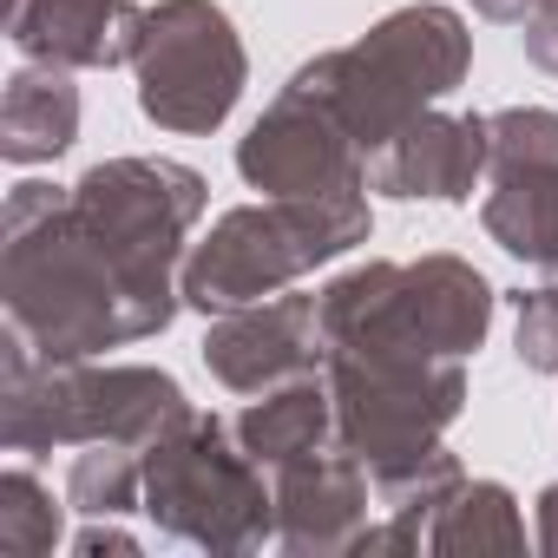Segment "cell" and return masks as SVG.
Instances as JSON below:
<instances>
[{"label": "cell", "instance_id": "cell-20", "mask_svg": "<svg viewBox=\"0 0 558 558\" xmlns=\"http://www.w3.org/2000/svg\"><path fill=\"white\" fill-rule=\"evenodd\" d=\"M60 545V506L53 493L14 466V473H0V551H14V558H40Z\"/></svg>", "mask_w": 558, "mask_h": 558}, {"label": "cell", "instance_id": "cell-8", "mask_svg": "<svg viewBox=\"0 0 558 558\" xmlns=\"http://www.w3.org/2000/svg\"><path fill=\"white\" fill-rule=\"evenodd\" d=\"M138 106L165 132H217L243 93V40L217 0H158L138 34Z\"/></svg>", "mask_w": 558, "mask_h": 558}, {"label": "cell", "instance_id": "cell-3", "mask_svg": "<svg viewBox=\"0 0 558 558\" xmlns=\"http://www.w3.org/2000/svg\"><path fill=\"white\" fill-rule=\"evenodd\" d=\"M362 191L368 184L323 191V197H269V204L230 210L184 263V303L204 316L269 303L296 276H310L316 263L368 243V197Z\"/></svg>", "mask_w": 558, "mask_h": 558}, {"label": "cell", "instance_id": "cell-19", "mask_svg": "<svg viewBox=\"0 0 558 558\" xmlns=\"http://www.w3.org/2000/svg\"><path fill=\"white\" fill-rule=\"evenodd\" d=\"M66 499H73L80 512H93V519H112V512H132V506H145V453H138V447L93 440V447L73 460Z\"/></svg>", "mask_w": 558, "mask_h": 558}, {"label": "cell", "instance_id": "cell-10", "mask_svg": "<svg viewBox=\"0 0 558 558\" xmlns=\"http://www.w3.org/2000/svg\"><path fill=\"white\" fill-rule=\"evenodd\" d=\"M236 171L269 197H323V191L368 184L362 145L349 138L336 106L323 93H310L303 80H290L276 93V106L250 125V138L236 145Z\"/></svg>", "mask_w": 558, "mask_h": 558}, {"label": "cell", "instance_id": "cell-11", "mask_svg": "<svg viewBox=\"0 0 558 558\" xmlns=\"http://www.w3.org/2000/svg\"><path fill=\"white\" fill-rule=\"evenodd\" d=\"M323 362H329L323 296H303V290L223 310L204 336V368L236 395H269L296 375H316Z\"/></svg>", "mask_w": 558, "mask_h": 558}, {"label": "cell", "instance_id": "cell-24", "mask_svg": "<svg viewBox=\"0 0 558 558\" xmlns=\"http://www.w3.org/2000/svg\"><path fill=\"white\" fill-rule=\"evenodd\" d=\"M538 545H545V551H558V486H545V493H538Z\"/></svg>", "mask_w": 558, "mask_h": 558}, {"label": "cell", "instance_id": "cell-23", "mask_svg": "<svg viewBox=\"0 0 558 558\" xmlns=\"http://www.w3.org/2000/svg\"><path fill=\"white\" fill-rule=\"evenodd\" d=\"M525 53L545 73H558V0H532L525 8Z\"/></svg>", "mask_w": 558, "mask_h": 558}, {"label": "cell", "instance_id": "cell-17", "mask_svg": "<svg viewBox=\"0 0 558 558\" xmlns=\"http://www.w3.org/2000/svg\"><path fill=\"white\" fill-rule=\"evenodd\" d=\"M480 217H486V230L499 236V250H512L519 263H538L551 283H558V171H512V178H493Z\"/></svg>", "mask_w": 558, "mask_h": 558}, {"label": "cell", "instance_id": "cell-2", "mask_svg": "<svg viewBox=\"0 0 558 558\" xmlns=\"http://www.w3.org/2000/svg\"><path fill=\"white\" fill-rule=\"evenodd\" d=\"M184 414L191 401L165 368L47 362L27 349V336L8 329V349H0V440H8V453L93 447V440L145 453Z\"/></svg>", "mask_w": 558, "mask_h": 558}, {"label": "cell", "instance_id": "cell-14", "mask_svg": "<svg viewBox=\"0 0 558 558\" xmlns=\"http://www.w3.org/2000/svg\"><path fill=\"white\" fill-rule=\"evenodd\" d=\"M145 14L132 0H8V40L40 66H125Z\"/></svg>", "mask_w": 558, "mask_h": 558}, {"label": "cell", "instance_id": "cell-12", "mask_svg": "<svg viewBox=\"0 0 558 558\" xmlns=\"http://www.w3.org/2000/svg\"><path fill=\"white\" fill-rule=\"evenodd\" d=\"M368 466L349 447H316L276 466V538L290 551H362L368 545Z\"/></svg>", "mask_w": 558, "mask_h": 558}, {"label": "cell", "instance_id": "cell-22", "mask_svg": "<svg viewBox=\"0 0 558 558\" xmlns=\"http://www.w3.org/2000/svg\"><path fill=\"white\" fill-rule=\"evenodd\" d=\"M519 362L538 375H558V283L519 303Z\"/></svg>", "mask_w": 558, "mask_h": 558}, {"label": "cell", "instance_id": "cell-4", "mask_svg": "<svg viewBox=\"0 0 558 558\" xmlns=\"http://www.w3.org/2000/svg\"><path fill=\"white\" fill-rule=\"evenodd\" d=\"M466 60H473V40L453 8H401L355 47L303 66L296 80L336 106V119L349 125L368 165V151H381L401 125H414L434 99H447L466 80Z\"/></svg>", "mask_w": 558, "mask_h": 558}, {"label": "cell", "instance_id": "cell-13", "mask_svg": "<svg viewBox=\"0 0 558 558\" xmlns=\"http://www.w3.org/2000/svg\"><path fill=\"white\" fill-rule=\"evenodd\" d=\"M486 165H493L486 119H447V112L427 106L381 151H368L362 178H368V191H388V197H440V204H460V197H473V184L486 178Z\"/></svg>", "mask_w": 558, "mask_h": 558}, {"label": "cell", "instance_id": "cell-15", "mask_svg": "<svg viewBox=\"0 0 558 558\" xmlns=\"http://www.w3.org/2000/svg\"><path fill=\"white\" fill-rule=\"evenodd\" d=\"M73 138H80V86L66 80V66L27 60L8 80V99H0V151H8V165H47Z\"/></svg>", "mask_w": 558, "mask_h": 558}, {"label": "cell", "instance_id": "cell-21", "mask_svg": "<svg viewBox=\"0 0 558 558\" xmlns=\"http://www.w3.org/2000/svg\"><path fill=\"white\" fill-rule=\"evenodd\" d=\"M493 132V178H512V171H558V112L545 106H512V112H493L486 119Z\"/></svg>", "mask_w": 558, "mask_h": 558}, {"label": "cell", "instance_id": "cell-16", "mask_svg": "<svg viewBox=\"0 0 558 558\" xmlns=\"http://www.w3.org/2000/svg\"><path fill=\"white\" fill-rule=\"evenodd\" d=\"M329 427H336V395H329V381H316V375H296V381H283V388H269L256 408L236 414V440H243L263 466H283V460L316 453V447L329 440Z\"/></svg>", "mask_w": 558, "mask_h": 558}, {"label": "cell", "instance_id": "cell-1", "mask_svg": "<svg viewBox=\"0 0 558 558\" xmlns=\"http://www.w3.org/2000/svg\"><path fill=\"white\" fill-rule=\"evenodd\" d=\"M0 296H8V329L27 336L47 362H86L99 349H125L158 336L178 316L184 290L145 283L132 263L99 243L73 191L53 184H14L8 191V230H0Z\"/></svg>", "mask_w": 558, "mask_h": 558}, {"label": "cell", "instance_id": "cell-25", "mask_svg": "<svg viewBox=\"0 0 558 558\" xmlns=\"http://www.w3.org/2000/svg\"><path fill=\"white\" fill-rule=\"evenodd\" d=\"M473 8H480L486 21H525V8H532V0H473Z\"/></svg>", "mask_w": 558, "mask_h": 558}, {"label": "cell", "instance_id": "cell-9", "mask_svg": "<svg viewBox=\"0 0 558 558\" xmlns=\"http://www.w3.org/2000/svg\"><path fill=\"white\" fill-rule=\"evenodd\" d=\"M73 210L99 243H112L119 263L171 290L184 236L204 217V178L178 158H112L73 184Z\"/></svg>", "mask_w": 558, "mask_h": 558}, {"label": "cell", "instance_id": "cell-18", "mask_svg": "<svg viewBox=\"0 0 558 558\" xmlns=\"http://www.w3.org/2000/svg\"><path fill=\"white\" fill-rule=\"evenodd\" d=\"M519 545H525V525L512 512V493L493 480H473V486L460 480L427 525V551H519Z\"/></svg>", "mask_w": 558, "mask_h": 558}, {"label": "cell", "instance_id": "cell-5", "mask_svg": "<svg viewBox=\"0 0 558 558\" xmlns=\"http://www.w3.org/2000/svg\"><path fill=\"white\" fill-rule=\"evenodd\" d=\"M329 395L342 447L375 473H401L440 447V427L466 401V375L453 355L401 349V342H329Z\"/></svg>", "mask_w": 558, "mask_h": 558}, {"label": "cell", "instance_id": "cell-6", "mask_svg": "<svg viewBox=\"0 0 558 558\" xmlns=\"http://www.w3.org/2000/svg\"><path fill=\"white\" fill-rule=\"evenodd\" d=\"M493 323L486 276L460 256L421 263H362L323 290V336L329 342H401L427 355H473Z\"/></svg>", "mask_w": 558, "mask_h": 558}, {"label": "cell", "instance_id": "cell-26", "mask_svg": "<svg viewBox=\"0 0 558 558\" xmlns=\"http://www.w3.org/2000/svg\"><path fill=\"white\" fill-rule=\"evenodd\" d=\"M73 545H80V551H106V545H112V551H132V538H125V532H80Z\"/></svg>", "mask_w": 558, "mask_h": 558}, {"label": "cell", "instance_id": "cell-7", "mask_svg": "<svg viewBox=\"0 0 558 558\" xmlns=\"http://www.w3.org/2000/svg\"><path fill=\"white\" fill-rule=\"evenodd\" d=\"M263 460L236 440L217 414H184L145 447V512L204 551H250L276 532V499L263 493Z\"/></svg>", "mask_w": 558, "mask_h": 558}]
</instances>
